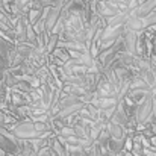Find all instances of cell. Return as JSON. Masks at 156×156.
I'll list each match as a JSON object with an SVG mask.
<instances>
[{
  "label": "cell",
  "mask_w": 156,
  "mask_h": 156,
  "mask_svg": "<svg viewBox=\"0 0 156 156\" xmlns=\"http://www.w3.org/2000/svg\"><path fill=\"white\" fill-rule=\"evenodd\" d=\"M124 44H126V52L130 55H135L138 52V41H140V32H132V30H126L124 32Z\"/></svg>",
  "instance_id": "cell-6"
},
{
  "label": "cell",
  "mask_w": 156,
  "mask_h": 156,
  "mask_svg": "<svg viewBox=\"0 0 156 156\" xmlns=\"http://www.w3.org/2000/svg\"><path fill=\"white\" fill-rule=\"evenodd\" d=\"M126 30H132V32H143L144 29H146V26H144V23H143V18H136V17H133V15H129V18H127V21H126Z\"/></svg>",
  "instance_id": "cell-9"
},
{
  "label": "cell",
  "mask_w": 156,
  "mask_h": 156,
  "mask_svg": "<svg viewBox=\"0 0 156 156\" xmlns=\"http://www.w3.org/2000/svg\"><path fill=\"white\" fill-rule=\"evenodd\" d=\"M124 156H135V155H132L130 152H127V153H124Z\"/></svg>",
  "instance_id": "cell-18"
},
{
  "label": "cell",
  "mask_w": 156,
  "mask_h": 156,
  "mask_svg": "<svg viewBox=\"0 0 156 156\" xmlns=\"http://www.w3.org/2000/svg\"><path fill=\"white\" fill-rule=\"evenodd\" d=\"M155 11H156V0H144L141 5H138L136 8L132 9L130 15H133L136 18H144V17H147L149 14H152Z\"/></svg>",
  "instance_id": "cell-4"
},
{
  "label": "cell",
  "mask_w": 156,
  "mask_h": 156,
  "mask_svg": "<svg viewBox=\"0 0 156 156\" xmlns=\"http://www.w3.org/2000/svg\"><path fill=\"white\" fill-rule=\"evenodd\" d=\"M5 118H6V115H3V114H0V129L6 124V121H5Z\"/></svg>",
  "instance_id": "cell-16"
},
{
  "label": "cell",
  "mask_w": 156,
  "mask_h": 156,
  "mask_svg": "<svg viewBox=\"0 0 156 156\" xmlns=\"http://www.w3.org/2000/svg\"><path fill=\"white\" fill-rule=\"evenodd\" d=\"M109 135L112 140H126V132H124V127L118 123H114V121H109L108 126H106Z\"/></svg>",
  "instance_id": "cell-7"
},
{
  "label": "cell",
  "mask_w": 156,
  "mask_h": 156,
  "mask_svg": "<svg viewBox=\"0 0 156 156\" xmlns=\"http://www.w3.org/2000/svg\"><path fill=\"white\" fill-rule=\"evenodd\" d=\"M126 140H127V138H126ZM126 140H112V138H111V141H109V146H108V149H109V153H112V155H120V153L124 150Z\"/></svg>",
  "instance_id": "cell-10"
},
{
  "label": "cell",
  "mask_w": 156,
  "mask_h": 156,
  "mask_svg": "<svg viewBox=\"0 0 156 156\" xmlns=\"http://www.w3.org/2000/svg\"><path fill=\"white\" fill-rule=\"evenodd\" d=\"M43 15H44V11H40V9H30L29 12H27V21H29V24H32V26H35L41 18H43Z\"/></svg>",
  "instance_id": "cell-12"
},
{
  "label": "cell",
  "mask_w": 156,
  "mask_h": 156,
  "mask_svg": "<svg viewBox=\"0 0 156 156\" xmlns=\"http://www.w3.org/2000/svg\"><path fill=\"white\" fill-rule=\"evenodd\" d=\"M87 106V103L85 102H77V103L71 105V106H68V108H65V109H61L58 114H56V120H68V118H71V117H74V115H79V112Z\"/></svg>",
  "instance_id": "cell-5"
},
{
  "label": "cell",
  "mask_w": 156,
  "mask_h": 156,
  "mask_svg": "<svg viewBox=\"0 0 156 156\" xmlns=\"http://www.w3.org/2000/svg\"><path fill=\"white\" fill-rule=\"evenodd\" d=\"M0 156H6V153H5V152H3L2 149H0Z\"/></svg>",
  "instance_id": "cell-17"
},
{
  "label": "cell",
  "mask_w": 156,
  "mask_h": 156,
  "mask_svg": "<svg viewBox=\"0 0 156 156\" xmlns=\"http://www.w3.org/2000/svg\"><path fill=\"white\" fill-rule=\"evenodd\" d=\"M11 132L21 141H34L38 138H47L49 133H40L35 130V124L32 121H21L11 129Z\"/></svg>",
  "instance_id": "cell-1"
},
{
  "label": "cell",
  "mask_w": 156,
  "mask_h": 156,
  "mask_svg": "<svg viewBox=\"0 0 156 156\" xmlns=\"http://www.w3.org/2000/svg\"><path fill=\"white\" fill-rule=\"evenodd\" d=\"M59 41H61V37L58 34H50L49 38H47V46H46V53H50L52 55L58 46H59Z\"/></svg>",
  "instance_id": "cell-11"
},
{
  "label": "cell",
  "mask_w": 156,
  "mask_h": 156,
  "mask_svg": "<svg viewBox=\"0 0 156 156\" xmlns=\"http://www.w3.org/2000/svg\"><path fill=\"white\" fill-rule=\"evenodd\" d=\"M12 91H17V93H21V94H30V93L34 91V88L30 87V83H27V82H24V80H20V82L12 88Z\"/></svg>",
  "instance_id": "cell-13"
},
{
  "label": "cell",
  "mask_w": 156,
  "mask_h": 156,
  "mask_svg": "<svg viewBox=\"0 0 156 156\" xmlns=\"http://www.w3.org/2000/svg\"><path fill=\"white\" fill-rule=\"evenodd\" d=\"M155 108H156L155 93L150 91V93L146 96V99H144L141 103H138V106L135 108V120H136L138 123H141V124L150 121V118H152V115H153V112H155Z\"/></svg>",
  "instance_id": "cell-2"
},
{
  "label": "cell",
  "mask_w": 156,
  "mask_h": 156,
  "mask_svg": "<svg viewBox=\"0 0 156 156\" xmlns=\"http://www.w3.org/2000/svg\"><path fill=\"white\" fill-rule=\"evenodd\" d=\"M129 15H130V14L120 12V14H117V15H114V17L106 18V20H105V23H106V26H108V27H120V26H124V24H126V21H127Z\"/></svg>",
  "instance_id": "cell-8"
},
{
  "label": "cell",
  "mask_w": 156,
  "mask_h": 156,
  "mask_svg": "<svg viewBox=\"0 0 156 156\" xmlns=\"http://www.w3.org/2000/svg\"><path fill=\"white\" fill-rule=\"evenodd\" d=\"M61 15H62V9H59V8H56V6L44 9V15H43V17L46 18V27H47V32H49V34H52L53 29L56 27V24H58V21H59V18H61Z\"/></svg>",
  "instance_id": "cell-3"
},
{
  "label": "cell",
  "mask_w": 156,
  "mask_h": 156,
  "mask_svg": "<svg viewBox=\"0 0 156 156\" xmlns=\"http://www.w3.org/2000/svg\"><path fill=\"white\" fill-rule=\"evenodd\" d=\"M52 56L53 58H56V59H59V61H62V62H65V64L71 59V56H70L68 50H65V49H62V47L56 49V50L52 53Z\"/></svg>",
  "instance_id": "cell-14"
},
{
  "label": "cell",
  "mask_w": 156,
  "mask_h": 156,
  "mask_svg": "<svg viewBox=\"0 0 156 156\" xmlns=\"http://www.w3.org/2000/svg\"><path fill=\"white\" fill-rule=\"evenodd\" d=\"M155 100H156V94H155Z\"/></svg>",
  "instance_id": "cell-19"
},
{
  "label": "cell",
  "mask_w": 156,
  "mask_h": 156,
  "mask_svg": "<svg viewBox=\"0 0 156 156\" xmlns=\"http://www.w3.org/2000/svg\"><path fill=\"white\" fill-rule=\"evenodd\" d=\"M143 23H144L146 29H147V27H153V26H156V11L152 12V14H149L147 17H144V18H143Z\"/></svg>",
  "instance_id": "cell-15"
}]
</instances>
